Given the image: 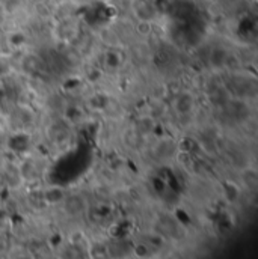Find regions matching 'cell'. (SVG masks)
I'll return each instance as SVG.
<instances>
[{
  "label": "cell",
  "mask_w": 258,
  "mask_h": 259,
  "mask_svg": "<svg viewBox=\"0 0 258 259\" xmlns=\"http://www.w3.org/2000/svg\"><path fill=\"white\" fill-rule=\"evenodd\" d=\"M172 107L178 115H189L195 109V97L191 92H180L174 98Z\"/></svg>",
  "instance_id": "cell-1"
},
{
  "label": "cell",
  "mask_w": 258,
  "mask_h": 259,
  "mask_svg": "<svg viewBox=\"0 0 258 259\" xmlns=\"http://www.w3.org/2000/svg\"><path fill=\"white\" fill-rule=\"evenodd\" d=\"M35 2H44V0H35Z\"/></svg>",
  "instance_id": "cell-2"
}]
</instances>
